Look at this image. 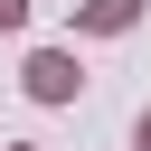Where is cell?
<instances>
[{
  "label": "cell",
  "mask_w": 151,
  "mask_h": 151,
  "mask_svg": "<svg viewBox=\"0 0 151 151\" xmlns=\"http://www.w3.org/2000/svg\"><path fill=\"white\" fill-rule=\"evenodd\" d=\"M0 28H28V0H0Z\"/></svg>",
  "instance_id": "obj_3"
},
{
  "label": "cell",
  "mask_w": 151,
  "mask_h": 151,
  "mask_svg": "<svg viewBox=\"0 0 151 151\" xmlns=\"http://www.w3.org/2000/svg\"><path fill=\"white\" fill-rule=\"evenodd\" d=\"M19 85H28V104H76V94H85V66H76L66 47H38V57L19 66Z\"/></svg>",
  "instance_id": "obj_1"
},
{
  "label": "cell",
  "mask_w": 151,
  "mask_h": 151,
  "mask_svg": "<svg viewBox=\"0 0 151 151\" xmlns=\"http://www.w3.org/2000/svg\"><path fill=\"white\" fill-rule=\"evenodd\" d=\"M9 151H38V142H9Z\"/></svg>",
  "instance_id": "obj_5"
},
{
  "label": "cell",
  "mask_w": 151,
  "mask_h": 151,
  "mask_svg": "<svg viewBox=\"0 0 151 151\" xmlns=\"http://www.w3.org/2000/svg\"><path fill=\"white\" fill-rule=\"evenodd\" d=\"M132 142H142V151H151V113H142V123H132Z\"/></svg>",
  "instance_id": "obj_4"
},
{
  "label": "cell",
  "mask_w": 151,
  "mask_h": 151,
  "mask_svg": "<svg viewBox=\"0 0 151 151\" xmlns=\"http://www.w3.org/2000/svg\"><path fill=\"white\" fill-rule=\"evenodd\" d=\"M76 19H85V28H94V38H123V28H132V19H142V0H85V9H76Z\"/></svg>",
  "instance_id": "obj_2"
}]
</instances>
